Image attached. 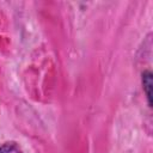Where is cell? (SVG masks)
<instances>
[{
	"instance_id": "6da1fadb",
	"label": "cell",
	"mask_w": 153,
	"mask_h": 153,
	"mask_svg": "<svg viewBox=\"0 0 153 153\" xmlns=\"http://www.w3.org/2000/svg\"><path fill=\"white\" fill-rule=\"evenodd\" d=\"M142 85H143V90L146 92V97L148 99V104L151 106L152 104V100H151V97H152V74L149 71H146L142 73Z\"/></svg>"
},
{
	"instance_id": "7a4b0ae2",
	"label": "cell",
	"mask_w": 153,
	"mask_h": 153,
	"mask_svg": "<svg viewBox=\"0 0 153 153\" xmlns=\"http://www.w3.org/2000/svg\"><path fill=\"white\" fill-rule=\"evenodd\" d=\"M0 153H23V151L17 142L8 141L0 146Z\"/></svg>"
}]
</instances>
